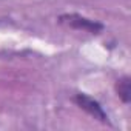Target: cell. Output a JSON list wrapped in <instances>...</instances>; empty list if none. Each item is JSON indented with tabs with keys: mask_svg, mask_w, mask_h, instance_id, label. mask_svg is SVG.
Wrapping results in <instances>:
<instances>
[{
	"mask_svg": "<svg viewBox=\"0 0 131 131\" xmlns=\"http://www.w3.org/2000/svg\"><path fill=\"white\" fill-rule=\"evenodd\" d=\"M116 91H117L119 97H120L125 103H128V102L131 100V83H129V77H122V79H119L117 83H116Z\"/></svg>",
	"mask_w": 131,
	"mask_h": 131,
	"instance_id": "obj_3",
	"label": "cell"
},
{
	"mask_svg": "<svg viewBox=\"0 0 131 131\" xmlns=\"http://www.w3.org/2000/svg\"><path fill=\"white\" fill-rule=\"evenodd\" d=\"M59 22L62 25H67L68 28L79 29V31H86V32H91V34H99L103 29L102 23H99L96 20H91V19H86L80 14H63V16L59 17Z\"/></svg>",
	"mask_w": 131,
	"mask_h": 131,
	"instance_id": "obj_1",
	"label": "cell"
},
{
	"mask_svg": "<svg viewBox=\"0 0 131 131\" xmlns=\"http://www.w3.org/2000/svg\"><path fill=\"white\" fill-rule=\"evenodd\" d=\"M74 100H76V103H77L83 111H86V113H88L90 116H93L94 119H97V120H100V122H103V123L108 122L106 113L103 111V108L100 106V103H99L97 100H94L93 97H90V96H86V94H83V93H79V94H76Z\"/></svg>",
	"mask_w": 131,
	"mask_h": 131,
	"instance_id": "obj_2",
	"label": "cell"
}]
</instances>
